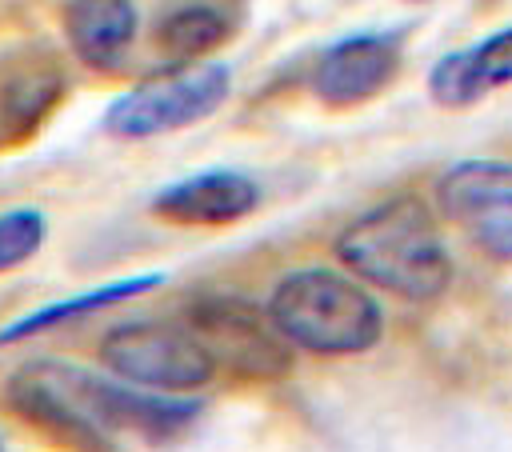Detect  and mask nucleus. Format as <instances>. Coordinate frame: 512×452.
<instances>
[{"mask_svg":"<svg viewBox=\"0 0 512 452\" xmlns=\"http://www.w3.org/2000/svg\"><path fill=\"white\" fill-rule=\"evenodd\" d=\"M4 404L72 452H112L108 432H140L148 440H164L196 416V404L144 396L128 384H112L56 360L20 368L4 388Z\"/></svg>","mask_w":512,"mask_h":452,"instance_id":"nucleus-1","label":"nucleus"},{"mask_svg":"<svg viewBox=\"0 0 512 452\" xmlns=\"http://www.w3.org/2000/svg\"><path fill=\"white\" fill-rule=\"evenodd\" d=\"M44 236H48V224H44L40 208H8V212H0V272H12L24 260H32L40 252Z\"/></svg>","mask_w":512,"mask_h":452,"instance_id":"nucleus-15","label":"nucleus"},{"mask_svg":"<svg viewBox=\"0 0 512 452\" xmlns=\"http://www.w3.org/2000/svg\"><path fill=\"white\" fill-rule=\"evenodd\" d=\"M68 76L48 52H4L0 56V152L28 144L48 116L64 104Z\"/></svg>","mask_w":512,"mask_h":452,"instance_id":"nucleus-8","label":"nucleus"},{"mask_svg":"<svg viewBox=\"0 0 512 452\" xmlns=\"http://www.w3.org/2000/svg\"><path fill=\"white\" fill-rule=\"evenodd\" d=\"M336 256L352 276L400 300H436L452 280L440 224L416 196H392L356 216L336 236Z\"/></svg>","mask_w":512,"mask_h":452,"instance_id":"nucleus-2","label":"nucleus"},{"mask_svg":"<svg viewBox=\"0 0 512 452\" xmlns=\"http://www.w3.org/2000/svg\"><path fill=\"white\" fill-rule=\"evenodd\" d=\"M232 36V24L212 4H180L156 24V52L168 64H192L216 52Z\"/></svg>","mask_w":512,"mask_h":452,"instance_id":"nucleus-13","label":"nucleus"},{"mask_svg":"<svg viewBox=\"0 0 512 452\" xmlns=\"http://www.w3.org/2000/svg\"><path fill=\"white\" fill-rule=\"evenodd\" d=\"M188 328L212 356V364L252 376V380H276L292 368V348L272 324V316L256 312L244 300H200L188 308Z\"/></svg>","mask_w":512,"mask_h":452,"instance_id":"nucleus-6","label":"nucleus"},{"mask_svg":"<svg viewBox=\"0 0 512 452\" xmlns=\"http://www.w3.org/2000/svg\"><path fill=\"white\" fill-rule=\"evenodd\" d=\"M440 212L488 256L512 260V164L464 160L436 184Z\"/></svg>","mask_w":512,"mask_h":452,"instance_id":"nucleus-7","label":"nucleus"},{"mask_svg":"<svg viewBox=\"0 0 512 452\" xmlns=\"http://www.w3.org/2000/svg\"><path fill=\"white\" fill-rule=\"evenodd\" d=\"M504 84H512V28L492 32L488 40L444 56L428 72V92L444 108H468Z\"/></svg>","mask_w":512,"mask_h":452,"instance_id":"nucleus-11","label":"nucleus"},{"mask_svg":"<svg viewBox=\"0 0 512 452\" xmlns=\"http://www.w3.org/2000/svg\"><path fill=\"white\" fill-rule=\"evenodd\" d=\"M256 204H260V188L252 176L232 172V168H212V172H196V176L164 188L152 200V212L168 224L212 228V224L244 220Z\"/></svg>","mask_w":512,"mask_h":452,"instance_id":"nucleus-10","label":"nucleus"},{"mask_svg":"<svg viewBox=\"0 0 512 452\" xmlns=\"http://www.w3.org/2000/svg\"><path fill=\"white\" fill-rule=\"evenodd\" d=\"M228 88H232V72L224 64L172 68L168 76L144 80L124 96H116L104 112V132L120 140H148L192 128L228 100Z\"/></svg>","mask_w":512,"mask_h":452,"instance_id":"nucleus-4","label":"nucleus"},{"mask_svg":"<svg viewBox=\"0 0 512 452\" xmlns=\"http://www.w3.org/2000/svg\"><path fill=\"white\" fill-rule=\"evenodd\" d=\"M0 452H4V448H0Z\"/></svg>","mask_w":512,"mask_h":452,"instance_id":"nucleus-16","label":"nucleus"},{"mask_svg":"<svg viewBox=\"0 0 512 452\" xmlns=\"http://www.w3.org/2000/svg\"><path fill=\"white\" fill-rule=\"evenodd\" d=\"M400 76V40L384 32H360L332 48L312 68V92L328 108H356L380 96Z\"/></svg>","mask_w":512,"mask_h":452,"instance_id":"nucleus-9","label":"nucleus"},{"mask_svg":"<svg viewBox=\"0 0 512 452\" xmlns=\"http://www.w3.org/2000/svg\"><path fill=\"white\" fill-rule=\"evenodd\" d=\"M64 40L80 64L96 72H112L120 68L124 52L136 40V4L132 0H68Z\"/></svg>","mask_w":512,"mask_h":452,"instance_id":"nucleus-12","label":"nucleus"},{"mask_svg":"<svg viewBox=\"0 0 512 452\" xmlns=\"http://www.w3.org/2000/svg\"><path fill=\"white\" fill-rule=\"evenodd\" d=\"M160 280H164V276H156V272H148V276H128V280H112V284H104V288H92V292H84V296L44 304V308H36V312L12 320L8 328H0V344H16V340H28V336H36V332H48V328H56V324H64V320H76V316H84V312H96V308L132 300V296L156 288Z\"/></svg>","mask_w":512,"mask_h":452,"instance_id":"nucleus-14","label":"nucleus"},{"mask_svg":"<svg viewBox=\"0 0 512 452\" xmlns=\"http://www.w3.org/2000/svg\"><path fill=\"white\" fill-rule=\"evenodd\" d=\"M268 316L288 344L320 356L368 352L384 332V312L376 296L352 276L328 268H304L284 276L272 288Z\"/></svg>","mask_w":512,"mask_h":452,"instance_id":"nucleus-3","label":"nucleus"},{"mask_svg":"<svg viewBox=\"0 0 512 452\" xmlns=\"http://www.w3.org/2000/svg\"><path fill=\"white\" fill-rule=\"evenodd\" d=\"M100 364L112 368L124 384H144L156 392H192L216 376V364L192 328L168 320L116 324L100 340Z\"/></svg>","mask_w":512,"mask_h":452,"instance_id":"nucleus-5","label":"nucleus"}]
</instances>
